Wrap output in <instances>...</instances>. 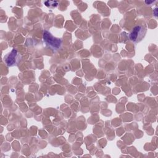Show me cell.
I'll use <instances>...</instances> for the list:
<instances>
[{
  "label": "cell",
  "instance_id": "cell-6",
  "mask_svg": "<svg viewBox=\"0 0 158 158\" xmlns=\"http://www.w3.org/2000/svg\"><path fill=\"white\" fill-rule=\"evenodd\" d=\"M155 1H144V2L147 4V5H150L151 4H152V3H153V2H154Z\"/></svg>",
  "mask_w": 158,
  "mask_h": 158
},
{
  "label": "cell",
  "instance_id": "cell-2",
  "mask_svg": "<svg viewBox=\"0 0 158 158\" xmlns=\"http://www.w3.org/2000/svg\"><path fill=\"white\" fill-rule=\"evenodd\" d=\"M146 28L144 25H138L133 27L129 35V38L131 41L138 43L142 40L146 33Z\"/></svg>",
  "mask_w": 158,
  "mask_h": 158
},
{
  "label": "cell",
  "instance_id": "cell-4",
  "mask_svg": "<svg viewBox=\"0 0 158 158\" xmlns=\"http://www.w3.org/2000/svg\"><path fill=\"white\" fill-rule=\"evenodd\" d=\"M44 5L49 8H54L56 7L59 4L58 1H46L44 2Z\"/></svg>",
  "mask_w": 158,
  "mask_h": 158
},
{
  "label": "cell",
  "instance_id": "cell-3",
  "mask_svg": "<svg viewBox=\"0 0 158 158\" xmlns=\"http://www.w3.org/2000/svg\"><path fill=\"white\" fill-rule=\"evenodd\" d=\"M19 54L18 51L15 49H13L4 57V62L8 67L14 66L17 64L19 60Z\"/></svg>",
  "mask_w": 158,
  "mask_h": 158
},
{
  "label": "cell",
  "instance_id": "cell-1",
  "mask_svg": "<svg viewBox=\"0 0 158 158\" xmlns=\"http://www.w3.org/2000/svg\"><path fill=\"white\" fill-rule=\"evenodd\" d=\"M43 39L46 44L54 51H57L61 47L62 40L59 38L54 37L48 30L43 31Z\"/></svg>",
  "mask_w": 158,
  "mask_h": 158
},
{
  "label": "cell",
  "instance_id": "cell-5",
  "mask_svg": "<svg viewBox=\"0 0 158 158\" xmlns=\"http://www.w3.org/2000/svg\"><path fill=\"white\" fill-rule=\"evenodd\" d=\"M153 14L155 17H157V7H156L153 11Z\"/></svg>",
  "mask_w": 158,
  "mask_h": 158
}]
</instances>
